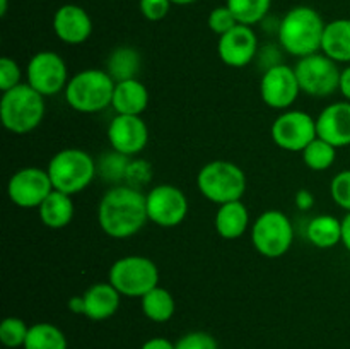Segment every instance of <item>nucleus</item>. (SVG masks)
I'll list each match as a JSON object with an SVG mask.
<instances>
[{
	"label": "nucleus",
	"instance_id": "nucleus-1",
	"mask_svg": "<svg viewBox=\"0 0 350 349\" xmlns=\"http://www.w3.org/2000/svg\"><path fill=\"white\" fill-rule=\"evenodd\" d=\"M149 221L146 194L129 185H113L99 201L98 222L106 236L125 240L135 236Z\"/></svg>",
	"mask_w": 350,
	"mask_h": 349
},
{
	"label": "nucleus",
	"instance_id": "nucleus-2",
	"mask_svg": "<svg viewBox=\"0 0 350 349\" xmlns=\"http://www.w3.org/2000/svg\"><path fill=\"white\" fill-rule=\"evenodd\" d=\"M325 26L321 14L313 7L297 5L280 19L277 36L284 51L297 58L321 51Z\"/></svg>",
	"mask_w": 350,
	"mask_h": 349
},
{
	"label": "nucleus",
	"instance_id": "nucleus-3",
	"mask_svg": "<svg viewBox=\"0 0 350 349\" xmlns=\"http://www.w3.org/2000/svg\"><path fill=\"white\" fill-rule=\"evenodd\" d=\"M44 96L34 91L27 82L2 92L0 98V120L3 129L16 135L36 130L44 118Z\"/></svg>",
	"mask_w": 350,
	"mask_h": 349
},
{
	"label": "nucleus",
	"instance_id": "nucleus-4",
	"mask_svg": "<svg viewBox=\"0 0 350 349\" xmlns=\"http://www.w3.org/2000/svg\"><path fill=\"white\" fill-rule=\"evenodd\" d=\"M116 82L101 68H85L72 75L65 88V101L79 113H99L111 106Z\"/></svg>",
	"mask_w": 350,
	"mask_h": 349
},
{
	"label": "nucleus",
	"instance_id": "nucleus-5",
	"mask_svg": "<svg viewBox=\"0 0 350 349\" xmlns=\"http://www.w3.org/2000/svg\"><path fill=\"white\" fill-rule=\"evenodd\" d=\"M46 171L55 190L75 195L92 183L98 174V163L85 151L67 147L51 157Z\"/></svg>",
	"mask_w": 350,
	"mask_h": 349
},
{
	"label": "nucleus",
	"instance_id": "nucleus-6",
	"mask_svg": "<svg viewBox=\"0 0 350 349\" xmlns=\"http://www.w3.org/2000/svg\"><path fill=\"white\" fill-rule=\"evenodd\" d=\"M246 174L232 161L215 159L202 166L197 174L198 192L207 201L222 205L241 201L246 192Z\"/></svg>",
	"mask_w": 350,
	"mask_h": 349
},
{
	"label": "nucleus",
	"instance_id": "nucleus-7",
	"mask_svg": "<svg viewBox=\"0 0 350 349\" xmlns=\"http://www.w3.org/2000/svg\"><path fill=\"white\" fill-rule=\"evenodd\" d=\"M108 281L122 296L142 298L159 286V269L149 257L126 255L113 262Z\"/></svg>",
	"mask_w": 350,
	"mask_h": 349
},
{
	"label": "nucleus",
	"instance_id": "nucleus-8",
	"mask_svg": "<svg viewBox=\"0 0 350 349\" xmlns=\"http://www.w3.org/2000/svg\"><path fill=\"white\" fill-rule=\"evenodd\" d=\"M294 242V228L282 211L270 209L262 212L252 226V243L260 255L279 259L286 255Z\"/></svg>",
	"mask_w": 350,
	"mask_h": 349
},
{
	"label": "nucleus",
	"instance_id": "nucleus-9",
	"mask_svg": "<svg viewBox=\"0 0 350 349\" xmlns=\"http://www.w3.org/2000/svg\"><path fill=\"white\" fill-rule=\"evenodd\" d=\"M294 72H296L301 92L304 94L313 96V98H327L340 91V67L337 62L328 58L321 51L299 58Z\"/></svg>",
	"mask_w": 350,
	"mask_h": 349
},
{
	"label": "nucleus",
	"instance_id": "nucleus-10",
	"mask_svg": "<svg viewBox=\"0 0 350 349\" xmlns=\"http://www.w3.org/2000/svg\"><path fill=\"white\" fill-rule=\"evenodd\" d=\"M272 140L287 153H303L318 137L317 118L301 109H286L272 123Z\"/></svg>",
	"mask_w": 350,
	"mask_h": 349
},
{
	"label": "nucleus",
	"instance_id": "nucleus-11",
	"mask_svg": "<svg viewBox=\"0 0 350 349\" xmlns=\"http://www.w3.org/2000/svg\"><path fill=\"white\" fill-rule=\"evenodd\" d=\"M26 77L27 84L44 98L65 91L70 81L65 60L51 50L38 51L31 57L26 68Z\"/></svg>",
	"mask_w": 350,
	"mask_h": 349
},
{
	"label": "nucleus",
	"instance_id": "nucleus-12",
	"mask_svg": "<svg viewBox=\"0 0 350 349\" xmlns=\"http://www.w3.org/2000/svg\"><path fill=\"white\" fill-rule=\"evenodd\" d=\"M149 221L159 228H174L188 214V198L176 185H156L146 194Z\"/></svg>",
	"mask_w": 350,
	"mask_h": 349
},
{
	"label": "nucleus",
	"instance_id": "nucleus-13",
	"mask_svg": "<svg viewBox=\"0 0 350 349\" xmlns=\"http://www.w3.org/2000/svg\"><path fill=\"white\" fill-rule=\"evenodd\" d=\"M53 190L48 171L36 166L17 170L7 183L10 202L21 209H38Z\"/></svg>",
	"mask_w": 350,
	"mask_h": 349
},
{
	"label": "nucleus",
	"instance_id": "nucleus-14",
	"mask_svg": "<svg viewBox=\"0 0 350 349\" xmlns=\"http://www.w3.org/2000/svg\"><path fill=\"white\" fill-rule=\"evenodd\" d=\"M301 88L294 67L273 64L263 72L260 79V96L269 108L289 109L296 103Z\"/></svg>",
	"mask_w": 350,
	"mask_h": 349
},
{
	"label": "nucleus",
	"instance_id": "nucleus-15",
	"mask_svg": "<svg viewBox=\"0 0 350 349\" xmlns=\"http://www.w3.org/2000/svg\"><path fill=\"white\" fill-rule=\"evenodd\" d=\"M108 140L113 151L132 157L149 144V127L142 116L115 115L108 125Z\"/></svg>",
	"mask_w": 350,
	"mask_h": 349
},
{
	"label": "nucleus",
	"instance_id": "nucleus-16",
	"mask_svg": "<svg viewBox=\"0 0 350 349\" xmlns=\"http://www.w3.org/2000/svg\"><path fill=\"white\" fill-rule=\"evenodd\" d=\"M217 53L222 64L232 68H243L258 53V38L252 26L238 24L229 33L219 36Z\"/></svg>",
	"mask_w": 350,
	"mask_h": 349
},
{
	"label": "nucleus",
	"instance_id": "nucleus-17",
	"mask_svg": "<svg viewBox=\"0 0 350 349\" xmlns=\"http://www.w3.org/2000/svg\"><path fill=\"white\" fill-rule=\"evenodd\" d=\"M53 31L65 44H82L92 34V19L84 7L64 3L53 16Z\"/></svg>",
	"mask_w": 350,
	"mask_h": 349
},
{
	"label": "nucleus",
	"instance_id": "nucleus-18",
	"mask_svg": "<svg viewBox=\"0 0 350 349\" xmlns=\"http://www.w3.org/2000/svg\"><path fill=\"white\" fill-rule=\"evenodd\" d=\"M317 133L334 147L350 146V101L328 105L317 116Z\"/></svg>",
	"mask_w": 350,
	"mask_h": 349
},
{
	"label": "nucleus",
	"instance_id": "nucleus-19",
	"mask_svg": "<svg viewBox=\"0 0 350 349\" xmlns=\"http://www.w3.org/2000/svg\"><path fill=\"white\" fill-rule=\"evenodd\" d=\"M82 296H84V317L94 322L111 318L118 311L120 301H122V294L109 281L92 284Z\"/></svg>",
	"mask_w": 350,
	"mask_h": 349
},
{
	"label": "nucleus",
	"instance_id": "nucleus-20",
	"mask_svg": "<svg viewBox=\"0 0 350 349\" xmlns=\"http://www.w3.org/2000/svg\"><path fill=\"white\" fill-rule=\"evenodd\" d=\"M149 89L139 79H126V81L116 82L111 101L116 115L140 116L149 106Z\"/></svg>",
	"mask_w": 350,
	"mask_h": 349
},
{
	"label": "nucleus",
	"instance_id": "nucleus-21",
	"mask_svg": "<svg viewBox=\"0 0 350 349\" xmlns=\"http://www.w3.org/2000/svg\"><path fill=\"white\" fill-rule=\"evenodd\" d=\"M250 224V211L241 201L219 205L214 218L215 231L224 240H238L246 233Z\"/></svg>",
	"mask_w": 350,
	"mask_h": 349
},
{
	"label": "nucleus",
	"instance_id": "nucleus-22",
	"mask_svg": "<svg viewBox=\"0 0 350 349\" xmlns=\"http://www.w3.org/2000/svg\"><path fill=\"white\" fill-rule=\"evenodd\" d=\"M321 53L337 64H350V19L327 23L321 40Z\"/></svg>",
	"mask_w": 350,
	"mask_h": 349
},
{
	"label": "nucleus",
	"instance_id": "nucleus-23",
	"mask_svg": "<svg viewBox=\"0 0 350 349\" xmlns=\"http://www.w3.org/2000/svg\"><path fill=\"white\" fill-rule=\"evenodd\" d=\"M74 212L75 209L72 195L64 194L60 190L51 192L44 198L43 204L38 207L40 221L50 229H62L70 224V221L74 219Z\"/></svg>",
	"mask_w": 350,
	"mask_h": 349
},
{
	"label": "nucleus",
	"instance_id": "nucleus-24",
	"mask_svg": "<svg viewBox=\"0 0 350 349\" xmlns=\"http://www.w3.org/2000/svg\"><path fill=\"white\" fill-rule=\"evenodd\" d=\"M306 236L317 248H334L342 243V221L330 214L317 216L308 224Z\"/></svg>",
	"mask_w": 350,
	"mask_h": 349
},
{
	"label": "nucleus",
	"instance_id": "nucleus-25",
	"mask_svg": "<svg viewBox=\"0 0 350 349\" xmlns=\"http://www.w3.org/2000/svg\"><path fill=\"white\" fill-rule=\"evenodd\" d=\"M140 307H142L144 315L150 322L164 324V322L173 318L174 311H176V301H174L173 294L170 291L161 286H156L140 298Z\"/></svg>",
	"mask_w": 350,
	"mask_h": 349
},
{
	"label": "nucleus",
	"instance_id": "nucleus-26",
	"mask_svg": "<svg viewBox=\"0 0 350 349\" xmlns=\"http://www.w3.org/2000/svg\"><path fill=\"white\" fill-rule=\"evenodd\" d=\"M140 68V53L133 47L115 48L106 60V72L113 77V81H126L137 79Z\"/></svg>",
	"mask_w": 350,
	"mask_h": 349
},
{
	"label": "nucleus",
	"instance_id": "nucleus-27",
	"mask_svg": "<svg viewBox=\"0 0 350 349\" xmlns=\"http://www.w3.org/2000/svg\"><path fill=\"white\" fill-rule=\"evenodd\" d=\"M24 349H68V342L62 328L48 322H40L29 325Z\"/></svg>",
	"mask_w": 350,
	"mask_h": 349
},
{
	"label": "nucleus",
	"instance_id": "nucleus-28",
	"mask_svg": "<svg viewBox=\"0 0 350 349\" xmlns=\"http://www.w3.org/2000/svg\"><path fill=\"white\" fill-rule=\"evenodd\" d=\"M226 5L231 9L239 24L253 27L265 19L272 0H226Z\"/></svg>",
	"mask_w": 350,
	"mask_h": 349
},
{
	"label": "nucleus",
	"instance_id": "nucleus-29",
	"mask_svg": "<svg viewBox=\"0 0 350 349\" xmlns=\"http://www.w3.org/2000/svg\"><path fill=\"white\" fill-rule=\"evenodd\" d=\"M301 156H303L304 164L310 170L327 171L328 168L334 166L335 157H337V147H334L330 142L317 137L313 142L308 144V147L301 153Z\"/></svg>",
	"mask_w": 350,
	"mask_h": 349
},
{
	"label": "nucleus",
	"instance_id": "nucleus-30",
	"mask_svg": "<svg viewBox=\"0 0 350 349\" xmlns=\"http://www.w3.org/2000/svg\"><path fill=\"white\" fill-rule=\"evenodd\" d=\"M130 164V157L125 154H120L116 151L105 154L98 163V174H101L103 180L113 181L115 185L125 183L126 168Z\"/></svg>",
	"mask_w": 350,
	"mask_h": 349
},
{
	"label": "nucleus",
	"instance_id": "nucleus-31",
	"mask_svg": "<svg viewBox=\"0 0 350 349\" xmlns=\"http://www.w3.org/2000/svg\"><path fill=\"white\" fill-rule=\"evenodd\" d=\"M27 332H29V327H27V324L23 318L7 317L0 324V342L7 349L24 348Z\"/></svg>",
	"mask_w": 350,
	"mask_h": 349
},
{
	"label": "nucleus",
	"instance_id": "nucleus-32",
	"mask_svg": "<svg viewBox=\"0 0 350 349\" xmlns=\"http://www.w3.org/2000/svg\"><path fill=\"white\" fill-rule=\"evenodd\" d=\"M330 195L335 204L350 212V170H344L332 178Z\"/></svg>",
	"mask_w": 350,
	"mask_h": 349
},
{
	"label": "nucleus",
	"instance_id": "nucleus-33",
	"mask_svg": "<svg viewBox=\"0 0 350 349\" xmlns=\"http://www.w3.org/2000/svg\"><path fill=\"white\" fill-rule=\"evenodd\" d=\"M208 27H211L212 33H215L217 36L229 33L232 27L238 26V21H236L234 14L231 12L228 5H221L212 9V12L208 14Z\"/></svg>",
	"mask_w": 350,
	"mask_h": 349
},
{
	"label": "nucleus",
	"instance_id": "nucleus-34",
	"mask_svg": "<svg viewBox=\"0 0 350 349\" xmlns=\"http://www.w3.org/2000/svg\"><path fill=\"white\" fill-rule=\"evenodd\" d=\"M152 178V168L147 161L144 159H130L129 168H126V174H125V185L133 188H139L142 190L147 183Z\"/></svg>",
	"mask_w": 350,
	"mask_h": 349
},
{
	"label": "nucleus",
	"instance_id": "nucleus-35",
	"mask_svg": "<svg viewBox=\"0 0 350 349\" xmlns=\"http://www.w3.org/2000/svg\"><path fill=\"white\" fill-rule=\"evenodd\" d=\"M176 349H219L214 335L204 331H193L181 335L176 342Z\"/></svg>",
	"mask_w": 350,
	"mask_h": 349
},
{
	"label": "nucleus",
	"instance_id": "nucleus-36",
	"mask_svg": "<svg viewBox=\"0 0 350 349\" xmlns=\"http://www.w3.org/2000/svg\"><path fill=\"white\" fill-rule=\"evenodd\" d=\"M23 72H21L19 64L10 57L0 58V91L5 92L16 86L23 84L21 82Z\"/></svg>",
	"mask_w": 350,
	"mask_h": 349
},
{
	"label": "nucleus",
	"instance_id": "nucleus-37",
	"mask_svg": "<svg viewBox=\"0 0 350 349\" xmlns=\"http://www.w3.org/2000/svg\"><path fill=\"white\" fill-rule=\"evenodd\" d=\"M173 3L170 0H140L139 7L142 16L150 23H159L170 14Z\"/></svg>",
	"mask_w": 350,
	"mask_h": 349
},
{
	"label": "nucleus",
	"instance_id": "nucleus-38",
	"mask_svg": "<svg viewBox=\"0 0 350 349\" xmlns=\"http://www.w3.org/2000/svg\"><path fill=\"white\" fill-rule=\"evenodd\" d=\"M314 205V195L306 188H301L296 194V207L299 211H310Z\"/></svg>",
	"mask_w": 350,
	"mask_h": 349
},
{
	"label": "nucleus",
	"instance_id": "nucleus-39",
	"mask_svg": "<svg viewBox=\"0 0 350 349\" xmlns=\"http://www.w3.org/2000/svg\"><path fill=\"white\" fill-rule=\"evenodd\" d=\"M140 349H176V344L166 337H152L147 339Z\"/></svg>",
	"mask_w": 350,
	"mask_h": 349
},
{
	"label": "nucleus",
	"instance_id": "nucleus-40",
	"mask_svg": "<svg viewBox=\"0 0 350 349\" xmlns=\"http://www.w3.org/2000/svg\"><path fill=\"white\" fill-rule=\"evenodd\" d=\"M340 92L344 94L345 101H350V65L342 70V79H340Z\"/></svg>",
	"mask_w": 350,
	"mask_h": 349
},
{
	"label": "nucleus",
	"instance_id": "nucleus-41",
	"mask_svg": "<svg viewBox=\"0 0 350 349\" xmlns=\"http://www.w3.org/2000/svg\"><path fill=\"white\" fill-rule=\"evenodd\" d=\"M342 245L350 252V212L342 219Z\"/></svg>",
	"mask_w": 350,
	"mask_h": 349
},
{
	"label": "nucleus",
	"instance_id": "nucleus-42",
	"mask_svg": "<svg viewBox=\"0 0 350 349\" xmlns=\"http://www.w3.org/2000/svg\"><path fill=\"white\" fill-rule=\"evenodd\" d=\"M68 308L72 313L84 315V296H72L68 300Z\"/></svg>",
	"mask_w": 350,
	"mask_h": 349
},
{
	"label": "nucleus",
	"instance_id": "nucleus-43",
	"mask_svg": "<svg viewBox=\"0 0 350 349\" xmlns=\"http://www.w3.org/2000/svg\"><path fill=\"white\" fill-rule=\"evenodd\" d=\"M170 2L173 3V5H181V7H185V5H191V3L198 2V0H170Z\"/></svg>",
	"mask_w": 350,
	"mask_h": 349
},
{
	"label": "nucleus",
	"instance_id": "nucleus-44",
	"mask_svg": "<svg viewBox=\"0 0 350 349\" xmlns=\"http://www.w3.org/2000/svg\"><path fill=\"white\" fill-rule=\"evenodd\" d=\"M7 9H9V0H0V16L5 17Z\"/></svg>",
	"mask_w": 350,
	"mask_h": 349
}]
</instances>
